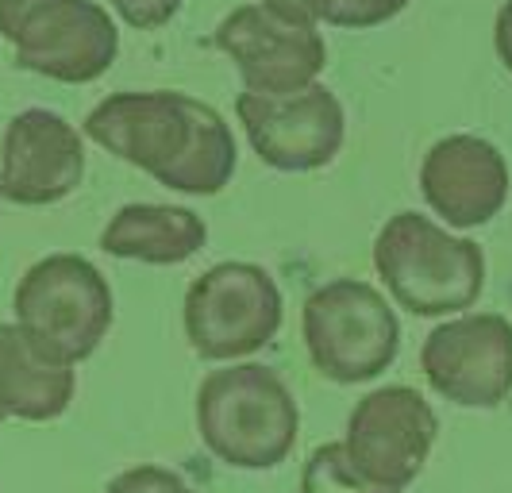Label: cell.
I'll return each mask as SVG.
<instances>
[{
	"label": "cell",
	"mask_w": 512,
	"mask_h": 493,
	"mask_svg": "<svg viewBox=\"0 0 512 493\" xmlns=\"http://www.w3.org/2000/svg\"><path fill=\"white\" fill-rule=\"evenodd\" d=\"M81 135L185 197L224 193L239 166L228 120L212 104L178 89L112 93L93 104Z\"/></svg>",
	"instance_id": "1"
},
{
	"label": "cell",
	"mask_w": 512,
	"mask_h": 493,
	"mask_svg": "<svg viewBox=\"0 0 512 493\" xmlns=\"http://www.w3.org/2000/svg\"><path fill=\"white\" fill-rule=\"evenodd\" d=\"M77 366L24 332L16 320L0 324V413L47 424L74 405Z\"/></svg>",
	"instance_id": "14"
},
{
	"label": "cell",
	"mask_w": 512,
	"mask_h": 493,
	"mask_svg": "<svg viewBox=\"0 0 512 493\" xmlns=\"http://www.w3.org/2000/svg\"><path fill=\"white\" fill-rule=\"evenodd\" d=\"M301 339L320 378L335 386H366L397 363L401 320L378 286L335 278L305 297Z\"/></svg>",
	"instance_id": "4"
},
{
	"label": "cell",
	"mask_w": 512,
	"mask_h": 493,
	"mask_svg": "<svg viewBox=\"0 0 512 493\" xmlns=\"http://www.w3.org/2000/svg\"><path fill=\"white\" fill-rule=\"evenodd\" d=\"M428 386L459 409H497L512 393V320L462 312L436 324L420 347Z\"/></svg>",
	"instance_id": "10"
},
{
	"label": "cell",
	"mask_w": 512,
	"mask_h": 493,
	"mask_svg": "<svg viewBox=\"0 0 512 493\" xmlns=\"http://www.w3.org/2000/svg\"><path fill=\"white\" fill-rule=\"evenodd\" d=\"M374 270L412 316H462L486 289V251L420 212H397L374 239Z\"/></svg>",
	"instance_id": "3"
},
{
	"label": "cell",
	"mask_w": 512,
	"mask_h": 493,
	"mask_svg": "<svg viewBox=\"0 0 512 493\" xmlns=\"http://www.w3.org/2000/svg\"><path fill=\"white\" fill-rule=\"evenodd\" d=\"M208 243V224L181 205H124L112 212L101 232V251L112 259L143 266H181L201 255Z\"/></svg>",
	"instance_id": "15"
},
{
	"label": "cell",
	"mask_w": 512,
	"mask_h": 493,
	"mask_svg": "<svg viewBox=\"0 0 512 493\" xmlns=\"http://www.w3.org/2000/svg\"><path fill=\"white\" fill-rule=\"evenodd\" d=\"M197 436L212 459L235 470H274L301 436V405L278 370L228 363L197 386Z\"/></svg>",
	"instance_id": "2"
},
{
	"label": "cell",
	"mask_w": 512,
	"mask_h": 493,
	"mask_svg": "<svg viewBox=\"0 0 512 493\" xmlns=\"http://www.w3.org/2000/svg\"><path fill=\"white\" fill-rule=\"evenodd\" d=\"M4 420H8V416H4V413H0V424H4Z\"/></svg>",
	"instance_id": "23"
},
{
	"label": "cell",
	"mask_w": 512,
	"mask_h": 493,
	"mask_svg": "<svg viewBox=\"0 0 512 493\" xmlns=\"http://www.w3.org/2000/svg\"><path fill=\"white\" fill-rule=\"evenodd\" d=\"M85 182V139L51 108H24L0 139V193L24 208L66 201Z\"/></svg>",
	"instance_id": "12"
},
{
	"label": "cell",
	"mask_w": 512,
	"mask_h": 493,
	"mask_svg": "<svg viewBox=\"0 0 512 493\" xmlns=\"http://www.w3.org/2000/svg\"><path fill=\"white\" fill-rule=\"evenodd\" d=\"M505 155L482 135H443L420 162V197L455 232H474L509 205Z\"/></svg>",
	"instance_id": "13"
},
{
	"label": "cell",
	"mask_w": 512,
	"mask_h": 493,
	"mask_svg": "<svg viewBox=\"0 0 512 493\" xmlns=\"http://www.w3.org/2000/svg\"><path fill=\"white\" fill-rule=\"evenodd\" d=\"M16 66L62 85H89L104 78L120 54L112 12L97 0H51L27 20L16 39Z\"/></svg>",
	"instance_id": "11"
},
{
	"label": "cell",
	"mask_w": 512,
	"mask_h": 493,
	"mask_svg": "<svg viewBox=\"0 0 512 493\" xmlns=\"http://www.w3.org/2000/svg\"><path fill=\"white\" fill-rule=\"evenodd\" d=\"M412 0H332L324 24L343 27V31H370V27L389 24L393 16H401Z\"/></svg>",
	"instance_id": "17"
},
{
	"label": "cell",
	"mask_w": 512,
	"mask_h": 493,
	"mask_svg": "<svg viewBox=\"0 0 512 493\" xmlns=\"http://www.w3.org/2000/svg\"><path fill=\"white\" fill-rule=\"evenodd\" d=\"M16 324L70 366L97 355L116 320V297L85 255L58 251L31 262L12 293Z\"/></svg>",
	"instance_id": "6"
},
{
	"label": "cell",
	"mask_w": 512,
	"mask_h": 493,
	"mask_svg": "<svg viewBox=\"0 0 512 493\" xmlns=\"http://www.w3.org/2000/svg\"><path fill=\"white\" fill-rule=\"evenodd\" d=\"M0 205H4V193H0Z\"/></svg>",
	"instance_id": "24"
},
{
	"label": "cell",
	"mask_w": 512,
	"mask_h": 493,
	"mask_svg": "<svg viewBox=\"0 0 512 493\" xmlns=\"http://www.w3.org/2000/svg\"><path fill=\"white\" fill-rule=\"evenodd\" d=\"M493 47H497L501 66L512 74V0H505V4H501L497 20H493Z\"/></svg>",
	"instance_id": "22"
},
{
	"label": "cell",
	"mask_w": 512,
	"mask_h": 493,
	"mask_svg": "<svg viewBox=\"0 0 512 493\" xmlns=\"http://www.w3.org/2000/svg\"><path fill=\"white\" fill-rule=\"evenodd\" d=\"M285 301L258 262H216L193 278L181 301L185 339L205 363H243L282 332Z\"/></svg>",
	"instance_id": "5"
},
{
	"label": "cell",
	"mask_w": 512,
	"mask_h": 493,
	"mask_svg": "<svg viewBox=\"0 0 512 493\" xmlns=\"http://www.w3.org/2000/svg\"><path fill=\"white\" fill-rule=\"evenodd\" d=\"M301 493H393V490L370 486L359 470L347 463L343 443L332 440V443H320V447L305 459V470H301Z\"/></svg>",
	"instance_id": "16"
},
{
	"label": "cell",
	"mask_w": 512,
	"mask_h": 493,
	"mask_svg": "<svg viewBox=\"0 0 512 493\" xmlns=\"http://www.w3.org/2000/svg\"><path fill=\"white\" fill-rule=\"evenodd\" d=\"M436 440L439 416L424 393L412 386H378L359 397L339 443L347 463L370 486L401 493L428 467Z\"/></svg>",
	"instance_id": "7"
},
{
	"label": "cell",
	"mask_w": 512,
	"mask_h": 493,
	"mask_svg": "<svg viewBox=\"0 0 512 493\" xmlns=\"http://www.w3.org/2000/svg\"><path fill=\"white\" fill-rule=\"evenodd\" d=\"M112 12L135 31H158L181 12L185 0H108Z\"/></svg>",
	"instance_id": "19"
},
{
	"label": "cell",
	"mask_w": 512,
	"mask_h": 493,
	"mask_svg": "<svg viewBox=\"0 0 512 493\" xmlns=\"http://www.w3.org/2000/svg\"><path fill=\"white\" fill-rule=\"evenodd\" d=\"M235 116L251 151L278 174H312L332 166L347 139V112L320 81L289 97L243 89L235 97Z\"/></svg>",
	"instance_id": "9"
},
{
	"label": "cell",
	"mask_w": 512,
	"mask_h": 493,
	"mask_svg": "<svg viewBox=\"0 0 512 493\" xmlns=\"http://www.w3.org/2000/svg\"><path fill=\"white\" fill-rule=\"evenodd\" d=\"M104 493H197L178 470L158 467V463H139V467L120 470Z\"/></svg>",
	"instance_id": "18"
},
{
	"label": "cell",
	"mask_w": 512,
	"mask_h": 493,
	"mask_svg": "<svg viewBox=\"0 0 512 493\" xmlns=\"http://www.w3.org/2000/svg\"><path fill=\"white\" fill-rule=\"evenodd\" d=\"M212 43L231 58L247 93L289 97L316 85L328 66V43L316 24L289 20L266 4H239L216 24Z\"/></svg>",
	"instance_id": "8"
},
{
	"label": "cell",
	"mask_w": 512,
	"mask_h": 493,
	"mask_svg": "<svg viewBox=\"0 0 512 493\" xmlns=\"http://www.w3.org/2000/svg\"><path fill=\"white\" fill-rule=\"evenodd\" d=\"M258 4L282 12L289 20H305V24H324V16L332 8V0H258Z\"/></svg>",
	"instance_id": "21"
},
{
	"label": "cell",
	"mask_w": 512,
	"mask_h": 493,
	"mask_svg": "<svg viewBox=\"0 0 512 493\" xmlns=\"http://www.w3.org/2000/svg\"><path fill=\"white\" fill-rule=\"evenodd\" d=\"M51 0H0V39H16V31L39 12V8H47Z\"/></svg>",
	"instance_id": "20"
}]
</instances>
